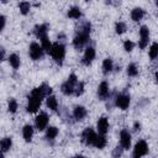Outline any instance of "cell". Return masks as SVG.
<instances>
[{
	"mask_svg": "<svg viewBox=\"0 0 158 158\" xmlns=\"http://www.w3.org/2000/svg\"><path fill=\"white\" fill-rule=\"evenodd\" d=\"M52 93V89L51 86H48L47 84H42L41 86L38 88H35L31 94L28 95V104H27V111L28 112H36L41 104H42V100L44 96H49Z\"/></svg>",
	"mask_w": 158,
	"mask_h": 158,
	"instance_id": "obj_1",
	"label": "cell"
},
{
	"mask_svg": "<svg viewBox=\"0 0 158 158\" xmlns=\"http://www.w3.org/2000/svg\"><path fill=\"white\" fill-rule=\"evenodd\" d=\"M90 28H91V25L89 22H84L80 27V30L78 31V33L75 35V37L73 38V46L77 48V49H80L83 48L86 42L89 41V37H90Z\"/></svg>",
	"mask_w": 158,
	"mask_h": 158,
	"instance_id": "obj_2",
	"label": "cell"
},
{
	"mask_svg": "<svg viewBox=\"0 0 158 158\" xmlns=\"http://www.w3.org/2000/svg\"><path fill=\"white\" fill-rule=\"evenodd\" d=\"M51 56H52V58L54 59V62L57 64L62 65L63 59L65 57V47L59 42L53 43V47H52V51H51Z\"/></svg>",
	"mask_w": 158,
	"mask_h": 158,
	"instance_id": "obj_3",
	"label": "cell"
},
{
	"mask_svg": "<svg viewBox=\"0 0 158 158\" xmlns=\"http://www.w3.org/2000/svg\"><path fill=\"white\" fill-rule=\"evenodd\" d=\"M78 83H79V81H78L77 75H75L74 73H72V74L68 77L67 81H64V83L62 84V88H60L62 93L65 94V95H72V94H74L75 86H77Z\"/></svg>",
	"mask_w": 158,
	"mask_h": 158,
	"instance_id": "obj_4",
	"label": "cell"
},
{
	"mask_svg": "<svg viewBox=\"0 0 158 158\" xmlns=\"http://www.w3.org/2000/svg\"><path fill=\"white\" fill-rule=\"evenodd\" d=\"M148 153V144L146 141L141 139L136 143L133 152H132V158H142L143 156H146Z\"/></svg>",
	"mask_w": 158,
	"mask_h": 158,
	"instance_id": "obj_5",
	"label": "cell"
},
{
	"mask_svg": "<svg viewBox=\"0 0 158 158\" xmlns=\"http://www.w3.org/2000/svg\"><path fill=\"white\" fill-rule=\"evenodd\" d=\"M96 133L94 132V130L93 128H90V127H88V128H85L84 131H83V133H81V141L85 143V144H88V146H94V142H95V139H96Z\"/></svg>",
	"mask_w": 158,
	"mask_h": 158,
	"instance_id": "obj_6",
	"label": "cell"
},
{
	"mask_svg": "<svg viewBox=\"0 0 158 158\" xmlns=\"http://www.w3.org/2000/svg\"><path fill=\"white\" fill-rule=\"evenodd\" d=\"M43 48L42 46H40L37 42H32L30 44V57L33 59V60H38L42 58L43 56Z\"/></svg>",
	"mask_w": 158,
	"mask_h": 158,
	"instance_id": "obj_7",
	"label": "cell"
},
{
	"mask_svg": "<svg viewBox=\"0 0 158 158\" xmlns=\"http://www.w3.org/2000/svg\"><path fill=\"white\" fill-rule=\"evenodd\" d=\"M115 105L121 109V110H127L130 106V96L126 94H120L117 95L116 100H115Z\"/></svg>",
	"mask_w": 158,
	"mask_h": 158,
	"instance_id": "obj_8",
	"label": "cell"
},
{
	"mask_svg": "<svg viewBox=\"0 0 158 158\" xmlns=\"http://www.w3.org/2000/svg\"><path fill=\"white\" fill-rule=\"evenodd\" d=\"M35 125H36V128L38 131H43L44 128H47V125H48V116L46 112H41L36 120H35Z\"/></svg>",
	"mask_w": 158,
	"mask_h": 158,
	"instance_id": "obj_9",
	"label": "cell"
},
{
	"mask_svg": "<svg viewBox=\"0 0 158 158\" xmlns=\"http://www.w3.org/2000/svg\"><path fill=\"white\" fill-rule=\"evenodd\" d=\"M139 48H146V46L148 44V40H149V30L147 26H142L139 28Z\"/></svg>",
	"mask_w": 158,
	"mask_h": 158,
	"instance_id": "obj_10",
	"label": "cell"
},
{
	"mask_svg": "<svg viewBox=\"0 0 158 158\" xmlns=\"http://www.w3.org/2000/svg\"><path fill=\"white\" fill-rule=\"evenodd\" d=\"M120 144L123 149H128L131 147V135L127 130H122L120 133Z\"/></svg>",
	"mask_w": 158,
	"mask_h": 158,
	"instance_id": "obj_11",
	"label": "cell"
},
{
	"mask_svg": "<svg viewBox=\"0 0 158 158\" xmlns=\"http://www.w3.org/2000/svg\"><path fill=\"white\" fill-rule=\"evenodd\" d=\"M94 58H95V49L93 47H88L85 49V52H84V56H83L81 62H83L84 65H89V64H91V62L94 60Z\"/></svg>",
	"mask_w": 158,
	"mask_h": 158,
	"instance_id": "obj_12",
	"label": "cell"
},
{
	"mask_svg": "<svg viewBox=\"0 0 158 158\" xmlns=\"http://www.w3.org/2000/svg\"><path fill=\"white\" fill-rule=\"evenodd\" d=\"M96 126H98V131H99L100 135H106V132L109 131V121H107V118L106 117H100L98 120Z\"/></svg>",
	"mask_w": 158,
	"mask_h": 158,
	"instance_id": "obj_13",
	"label": "cell"
},
{
	"mask_svg": "<svg viewBox=\"0 0 158 158\" xmlns=\"http://www.w3.org/2000/svg\"><path fill=\"white\" fill-rule=\"evenodd\" d=\"M98 95L101 100H105L109 96V84L107 81H101L98 88Z\"/></svg>",
	"mask_w": 158,
	"mask_h": 158,
	"instance_id": "obj_14",
	"label": "cell"
},
{
	"mask_svg": "<svg viewBox=\"0 0 158 158\" xmlns=\"http://www.w3.org/2000/svg\"><path fill=\"white\" fill-rule=\"evenodd\" d=\"M47 32H48V26L46 23H42V25H37L35 27V35L37 38H43L47 36Z\"/></svg>",
	"mask_w": 158,
	"mask_h": 158,
	"instance_id": "obj_15",
	"label": "cell"
},
{
	"mask_svg": "<svg viewBox=\"0 0 158 158\" xmlns=\"http://www.w3.org/2000/svg\"><path fill=\"white\" fill-rule=\"evenodd\" d=\"M73 115H74V118L75 120L81 121L86 116V109L84 106H75V109L73 111Z\"/></svg>",
	"mask_w": 158,
	"mask_h": 158,
	"instance_id": "obj_16",
	"label": "cell"
},
{
	"mask_svg": "<svg viewBox=\"0 0 158 158\" xmlns=\"http://www.w3.org/2000/svg\"><path fill=\"white\" fill-rule=\"evenodd\" d=\"M22 136L26 142H31L32 136H33V127L31 125H25L22 128Z\"/></svg>",
	"mask_w": 158,
	"mask_h": 158,
	"instance_id": "obj_17",
	"label": "cell"
},
{
	"mask_svg": "<svg viewBox=\"0 0 158 158\" xmlns=\"http://www.w3.org/2000/svg\"><path fill=\"white\" fill-rule=\"evenodd\" d=\"M143 16H144V11H143L141 7H135V9L131 11V19H132L135 22H138L139 20H142Z\"/></svg>",
	"mask_w": 158,
	"mask_h": 158,
	"instance_id": "obj_18",
	"label": "cell"
},
{
	"mask_svg": "<svg viewBox=\"0 0 158 158\" xmlns=\"http://www.w3.org/2000/svg\"><path fill=\"white\" fill-rule=\"evenodd\" d=\"M114 69V63L111 58H105L102 62V72L104 74H109L111 70Z\"/></svg>",
	"mask_w": 158,
	"mask_h": 158,
	"instance_id": "obj_19",
	"label": "cell"
},
{
	"mask_svg": "<svg viewBox=\"0 0 158 158\" xmlns=\"http://www.w3.org/2000/svg\"><path fill=\"white\" fill-rule=\"evenodd\" d=\"M46 104H47V107H48V109H51V110H53V111H56V110L58 109V101H57L56 96H53V95L47 96Z\"/></svg>",
	"mask_w": 158,
	"mask_h": 158,
	"instance_id": "obj_20",
	"label": "cell"
},
{
	"mask_svg": "<svg viewBox=\"0 0 158 158\" xmlns=\"http://www.w3.org/2000/svg\"><path fill=\"white\" fill-rule=\"evenodd\" d=\"M58 135V128L54 127V126H49L47 127V131H46V138L48 141H53Z\"/></svg>",
	"mask_w": 158,
	"mask_h": 158,
	"instance_id": "obj_21",
	"label": "cell"
},
{
	"mask_svg": "<svg viewBox=\"0 0 158 158\" xmlns=\"http://www.w3.org/2000/svg\"><path fill=\"white\" fill-rule=\"evenodd\" d=\"M106 146V138H105V135H98L96 136V139L94 142V147L99 148V149H102L104 147Z\"/></svg>",
	"mask_w": 158,
	"mask_h": 158,
	"instance_id": "obj_22",
	"label": "cell"
},
{
	"mask_svg": "<svg viewBox=\"0 0 158 158\" xmlns=\"http://www.w3.org/2000/svg\"><path fill=\"white\" fill-rule=\"evenodd\" d=\"M0 146H1V152H2V153L7 152V151L11 148V146H12V141H11V138H10V137H5V138H2Z\"/></svg>",
	"mask_w": 158,
	"mask_h": 158,
	"instance_id": "obj_23",
	"label": "cell"
},
{
	"mask_svg": "<svg viewBox=\"0 0 158 158\" xmlns=\"http://www.w3.org/2000/svg\"><path fill=\"white\" fill-rule=\"evenodd\" d=\"M41 46H42V48H43V51H44V52H47V53H49V54H51V51H52L53 44L49 42V40H48V37H47V36H46V37H43V38H41Z\"/></svg>",
	"mask_w": 158,
	"mask_h": 158,
	"instance_id": "obj_24",
	"label": "cell"
},
{
	"mask_svg": "<svg viewBox=\"0 0 158 158\" xmlns=\"http://www.w3.org/2000/svg\"><path fill=\"white\" fill-rule=\"evenodd\" d=\"M9 63H10V65H11L14 69H19V67H20V57H19L17 54H15V53L10 54V57H9Z\"/></svg>",
	"mask_w": 158,
	"mask_h": 158,
	"instance_id": "obj_25",
	"label": "cell"
},
{
	"mask_svg": "<svg viewBox=\"0 0 158 158\" xmlns=\"http://www.w3.org/2000/svg\"><path fill=\"white\" fill-rule=\"evenodd\" d=\"M68 16H69L70 19H79V17L81 16V11H80L79 7L73 6V7H70L69 11H68Z\"/></svg>",
	"mask_w": 158,
	"mask_h": 158,
	"instance_id": "obj_26",
	"label": "cell"
},
{
	"mask_svg": "<svg viewBox=\"0 0 158 158\" xmlns=\"http://www.w3.org/2000/svg\"><path fill=\"white\" fill-rule=\"evenodd\" d=\"M148 54H149V58H151V59H156V58L158 57V43H157V42L152 43V46L149 47Z\"/></svg>",
	"mask_w": 158,
	"mask_h": 158,
	"instance_id": "obj_27",
	"label": "cell"
},
{
	"mask_svg": "<svg viewBox=\"0 0 158 158\" xmlns=\"http://www.w3.org/2000/svg\"><path fill=\"white\" fill-rule=\"evenodd\" d=\"M127 74L130 77H136L138 74V68H137V65L135 63H130L127 65Z\"/></svg>",
	"mask_w": 158,
	"mask_h": 158,
	"instance_id": "obj_28",
	"label": "cell"
},
{
	"mask_svg": "<svg viewBox=\"0 0 158 158\" xmlns=\"http://www.w3.org/2000/svg\"><path fill=\"white\" fill-rule=\"evenodd\" d=\"M30 7H31L30 2L22 1V2H20V4H19V9H20V12H21L22 15H27V14H28V11H30Z\"/></svg>",
	"mask_w": 158,
	"mask_h": 158,
	"instance_id": "obj_29",
	"label": "cell"
},
{
	"mask_svg": "<svg viewBox=\"0 0 158 158\" xmlns=\"http://www.w3.org/2000/svg\"><path fill=\"white\" fill-rule=\"evenodd\" d=\"M115 31H116L117 35H122V33L126 31V25H125L123 22H121V21L116 22V25H115Z\"/></svg>",
	"mask_w": 158,
	"mask_h": 158,
	"instance_id": "obj_30",
	"label": "cell"
},
{
	"mask_svg": "<svg viewBox=\"0 0 158 158\" xmlns=\"http://www.w3.org/2000/svg\"><path fill=\"white\" fill-rule=\"evenodd\" d=\"M7 107H9V111H10L11 114H15V112L17 111V101H16L15 99H10Z\"/></svg>",
	"mask_w": 158,
	"mask_h": 158,
	"instance_id": "obj_31",
	"label": "cell"
},
{
	"mask_svg": "<svg viewBox=\"0 0 158 158\" xmlns=\"http://www.w3.org/2000/svg\"><path fill=\"white\" fill-rule=\"evenodd\" d=\"M83 93H84V83H83V81H79V83L77 84V86H75L74 94H75L77 96H80Z\"/></svg>",
	"mask_w": 158,
	"mask_h": 158,
	"instance_id": "obj_32",
	"label": "cell"
},
{
	"mask_svg": "<svg viewBox=\"0 0 158 158\" xmlns=\"http://www.w3.org/2000/svg\"><path fill=\"white\" fill-rule=\"evenodd\" d=\"M133 47H135V43L132 42V41H125L123 42V48H125V51L126 52H131L132 49H133Z\"/></svg>",
	"mask_w": 158,
	"mask_h": 158,
	"instance_id": "obj_33",
	"label": "cell"
},
{
	"mask_svg": "<svg viewBox=\"0 0 158 158\" xmlns=\"http://www.w3.org/2000/svg\"><path fill=\"white\" fill-rule=\"evenodd\" d=\"M122 151H123V148L120 146V147H116L115 149H114V152H112V156L115 157V158H118L121 154H122Z\"/></svg>",
	"mask_w": 158,
	"mask_h": 158,
	"instance_id": "obj_34",
	"label": "cell"
},
{
	"mask_svg": "<svg viewBox=\"0 0 158 158\" xmlns=\"http://www.w3.org/2000/svg\"><path fill=\"white\" fill-rule=\"evenodd\" d=\"M0 21H1V30H4L5 23H6V17H5L4 15H1V16H0Z\"/></svg>",
	"mask_w": 158,
	"mask_h": 158,
	"instance_id": "obj_35",
	"label": "cell"
},
{
	"mask_svg": "<svg viewBox=\"0 0 158 158\" xmlns=\"http://www.w3.org/2000/svg\"><path fill=\"white\" fill-rule=\"evenodd\" d=\"M135 131H137V130H139V123L138 122H135V128H133Z\"/></svg>",
	"mask_w": 158,
	"mask_h": 158,
	"instance_id": "obj_36",
	"label": "cell"
},
{
	"mask_svg": "<svg viewBox=\"0 0 158 158\" xmlns=\"http://www.w3.org/2000/svg\"><path fill=\"white\" fill-rule=\"evenodd\" d=\"M4 57H5V51H4V48H1V58L4 59Z\"/></svg>",
	"mask_w": 158,
	"mask_h": 158,
	"instance_id": "obj_37",
	"label": "cell"
},
{
	"mask_svg": "<svg viewBox=\"0 0 158 158\" xmlns=\"http://www.w3.org/2000/svg\"><path fill=\"white\" fill-rule=\"evenodd\" d=\"M156 81H157V83H158V72H157V73H156Z\"/></svg>",
	"mask_w": 158,
	"mask_h": 158,
	"instance_id": "obj_38",
	"label": "cell"
},
{
	"mask_svg": "<svg viewBox=\"0 0 158 158\" xmlns=\"http://www.w3.org/2000/svg\"><path fill=\"white\" fill-rule=\"evenodd\" d=\"M73 158H84L83 156H75V157H73Z\"/></svg>",
	"mask_w": 158,
	"mask_h": 158,
	"instance_id": "obj_39",
	"label": "cell"
}]
</instances>
